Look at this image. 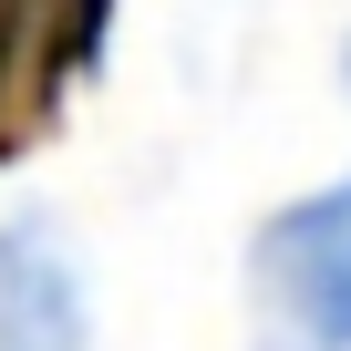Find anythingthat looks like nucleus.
Listing matches in <instances>:
<instances>
[{
    "instance_id": "f257e3e1",
    "label": "nucleus",
    "mask_w": 351,
    "mask_h": 351,
    "mask_svg": "<svg viewBox=\"0 0 351 351\" xmlns=\"http://www.w3.org/2000/svg\"><path fill=\"white\" fill-rule=\"evenodd\" d=\"M258 351H351V176L289 197L248 238Z\"/></svg>"
},
{
    "instance_id": "f03ea898",
    "label": "nucleus",
    "mask_w": 351,
    "mask_h": 351,
    "mask_svg": "<svg viewBox=\"0 0 351 351\" xmlns=\"http://www.w3.org/2000/svg\"><path fill=\"white\" fill-rule=\"evenodd\" d=\"M0 351H93V300L42 217H0Z\"/></svg>"
},
{
    "instance_id": "7ed1b4c3",
    "label": "nucleus",
    "mask_w": 351,
    "mask_h": 351,
    "mask_svg": "<svg viewBox=\"0 0 351 351\" xmlns=\"http://www.w3.org/2000/svg\"><path fill=\"white\" fill-rule=\"evenodd\" d=\"M341 83H351V52H341Z\"/></svg>"
}]
</instances>
